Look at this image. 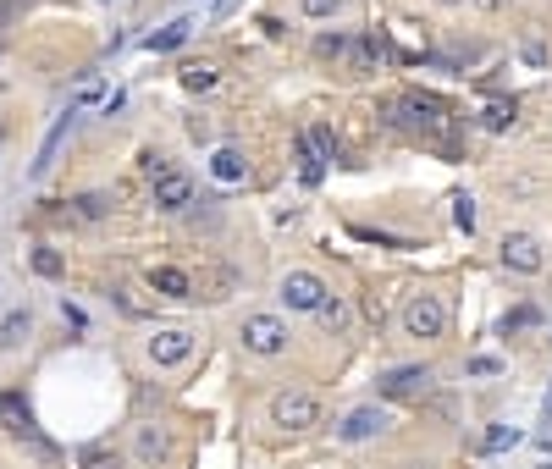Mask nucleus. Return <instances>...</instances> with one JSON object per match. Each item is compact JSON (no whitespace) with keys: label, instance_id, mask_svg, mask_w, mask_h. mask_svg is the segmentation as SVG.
<instances>
[{"label":"nucleus","instance_id":"obj_2","mask_svg":"<svg viewBox=\"0 0 552 469\" xmlns=\"http://www.w3.org/2000/svg\"><path fill=\"white\" fill-rule=\"evenodd\" d=\"M271 420H276L282 431H310V425H320V403H315L310 392H282V398L271 403Z\"/></svg>","mask_w":552,"mask_h":469},{"label":"nucleus","instance_id":"obj_31","mask_svg":"<svg viewBox=\"0 0 552 469\" xmlns=\"http://www.w3.org/2000/svg\"><path fill=\"white\" fill-rule=\"evenodd\" d=\"M541 469H552V464H541Z\"/></svg>","mask_w":552,"mask_h":469},{"label":"nucleus","instance_id":"obj_25","mask_svg":"<svg viewBox=\"0 0 552 469\" xmlns=\"http://www.w3.org/2000/svg\"><path fill=\"white\" fill-rule=\"evenodd\" d=\"M343 0H304V17H337Z\"/></svg>","mask_w":552,"mask_h":469},{"label":"nucleus","instance_id":"obj_5","mask_svg":"<svg viewBox=\"0 0 552 469\" xmlns=\"http://www.w3.org/2000/svg\"><path fill=\"white\" fill-rule=\"evenodd\" d=\"M503 265L519 271V276H536V271H541V243H536L531 232H508V238H503Z\"/></svg>","mask_w":552,"mask_h":469},{"label":"nucleus","instance_id":"obj_9","mask_svg":"<svg viewBox=\"0 0 552 469\" xmlns=\"http://www.w3.org/2000/svg\"><path fill=\"white\" fill-rule=\"evenodd\" d=\"M426 381H431L426 364H403V370H393V375L381 381V392H386V398H414V392H426Z\"/></svg>","mask_w":552,"mask_h":469},{"label":"nucleus","instance_id":"obj_19","mask_svg":"<svg viewBox=\"0 0 552 469\" xmlns=\"http://www.w3.org/2000/svg\"><path fill=\"white\" fill-rule=\"evenodd\" d=\"M183 88H193V94L216 88V67H183Z\"/></svg>","mask_w":552,"mask_h":469},{"label":"nucleus","instance_id":"obj_15","mask_svg":"<svg viewBox=\"0 0 552 469\" xmlns=\"http://www.w3.org/2000/svg\"><path fill=\"white\" fill-rule=\"evenodd\" d=\"M299 177H304L310 188H315L320 177H327V161L315 155V144H310V138H299Z\"/></svg>","mask_w":552,"mask_h":469},{"label":"nucleus","instance_id":"obj_1","mask_svg":"<svg viewBox=\"0 0 552 469\" xmlns=\"http://www.w3.org/2000/svg\"><path fill=\"white\" fill-rule=\"evenodd\" d=\"M442 326H447V309H442V298H431V293H414V298L403 304V331H409V337H442Z\"/></svg>","mask_w":552,"mask_h":469},{"label":"nucleus","instance_id":"obj_8","mask_svg":"<svg viewBox=\"0 0 552 469\" xmlns=\"http://www.w3.org/2000/svg\"><path fill=\"white\" fill-rule=\"evenodd\" d=\"M398 111H403V121H414V128H442L447 121V105L437 100V94H403Z\"/></svg>","mask_w":552,"mask_h":469},{"label":"nucleus","instance_id":"obj_12","mask_svg":"<svg viewBox=\"0 0 552 469\" xmlns=\"http://www.w3.org/2000/svg\"><path fill=\"white\" fill-rule=\"evenodd\" d=\"M381 425H386L381 409H353V415L343 420V442H365V436H376Z\"/></svg>","mask_w":552,"mask_h":469},{"label":"nucleus","instance_id":"obj_7","mask_svg":"<svg viewBox=\"0 0 552 469\" xmlns=\"http://www.w3.org/2000/svg\"><path fill=\"white\" fill-rule=\"evenodd\" d=\"M188 354H193V331H183V326H166V331L149 337V359L155 364H183Z\"/></svg>","mask_w":552,"mask_h":469},{"label":"nucleus","instance_id":"obj_22","mask_svg":"<svg viewBox=\"0 0 552 469\" xmlns=\"http://www.w3.org/2000/svg\"><path fill=\"white\" fill-rule=\"evenodd\" d=\"M514 442H519L514 425H492V431H486V453H503V448H514Z\"/></svg>","mask_w":552,"mask_h":469},{"label":"nucleus","instance_id":"obj_4","mask_svg":"<svg viewBox=\"0 0 552 469\" xmlns=\"http://www.w3.org/2000/svg\"><path fill=\"white\" fill-rule=\"evenodd\" d=\"M320 298H327V281L315 271H287L282 276V304L287 309H320Z\"/></svg>","mask_w":552,"mask_h":469},{"label":"nucleus","instance_id":"obj_29","mask_svg":"<svg viewBox=\"0 0 552 469\" xmlns=\"http://www.w3.org/2000/svg\"><path fill=\"white\" fill-rule=\"evenodd\" d=\"M315 50H320V55H337V50H343V39H337V34H320V45H315Z\"/></svg>","mask_w":552,"mask_h":469},{"label":"nucleus","instance_id":"obj_20","mask_svg":"<svg viewBox=\"0 0 552 469\" xmlns=\"http://www.w3.org/2000/svg\"><path fill=\"white\" fill-rule=\"evenodd\" d=\"M486 128H492V133L514 128V100H497V105H486Z\"/></svg>","mask_w":552,"mask_h":469},{"label":"nucleus","instance_id":"obj_23","mask_svg":"<svg viewBox=\"0 0 552 469\" xmlns=\"http://www.w3.org/2000/svg\"><path fill=\"white\" fill-rule=\"evenodd\" d=\"M453 222H459L464 232L475 227V199H470V194H459V199H453Z\"/></svg>","mask_w":552,"mask_h":469},{"label":"nucleus","instance_id":"obj_18","mask_svg":"<svg viewBox=\"0 0 552 469\" xmlns=\"http://www.w3.org/2000/svg\"><path fill=\"white\" fill-rule=\"evenodd\" d=\"M78 464H83V469H116V453L100 448V442H89V448L78 453Z\"/></svg>","mask_w":552,"mask_h":469},{"label":"nucleus","instance_id":"obj_3","mask_svg":"<svg viewBox=\"0 0 552 469\" xmlns=\"http://www.w3.org/2000/svg\"><path fill=\"white\" fill-rule=\"evenodd\" d=\"M238 337H243L249 354H282V348H287V326H282L276 315H249Z\"/></svg>","mask_w":552,"mask_h":469},{"label":"nucleus","instance_id":"obj_26","mask_svg":"<svg viewBox=\"0 0 552 469\" xmlns=\"http://www.w3.org/2000/svg\"><path fill=\"white\" fill-rule=\"evenodd\" d=\"M78 210H83V215H106V194H83Z\"/></svg>","mask_w":552,"mask_h":469},{"label":"nucleus","instance_id":"obj_27","mask_svg":"<svg viewBox=\"0 0 552 469\" xmlns=\"http://www.w3.org/2000/svg\"><path fill=\"white\" fill-rule=\"evenodd\" d=\"M139 453H144V458H160V436H155V431L139 436Z\"/></svg>","mask_w":552,"mask_h":469},{"label":"nucleus","instance_id":"obj_24","mask_svg":"<svg viewBox=\"0 0 552 469\" xmlns=\"http://www.w3.org/2000/svg\"><path fill=\"white\" fill-rule=\"evenodd\" d=\"M315 315L327 321V326H343V321H348V309H343L337 298H320V309H315Z\"/></svg>","mask_w":552,"mask_h":469},{"label":"nucleus","instance_id":"obj_30","mask_svg":"<svg viewBox=\"0 0 552 469\" xmlns=\"http://www.w3.org/2000/svg\"><path fill=\"white\" fill-rule=\"evenodd\" d=\"M437 6H464V0H437Z\"/></svg>","mask_w":552,"mask_h":469},{"label":"nucleus","instance_id":"obj_28","mask_svg":"<svg viewBox=\"0 0 552 469\" xmlns=\"http://www.w3.org/2000/svg\"><path fill=\"white\" fill-rule=\"evenodd\" d=\"M470 375H497V359H486V354L470 359Z\"/></svg>","mask_w":552,"mask_h":469},{"label":"nucleus","instance_id":"obj_13","mask_svg":"<svg viewBox=\"0 0 552 469\" xmlns=\"http://www.w3.org/2000/svg\"><path fill=\"white\" fill-rule=\"evenodd\" d=\"M28 331H34V321H28V309H12V315L0 321V348H6V354H17L22 342H28Z\"/></svg>","mask_w":552,"mask_h":469},{"label":"nucleus","instance_id":"obj_6","mask_svg":"<svg viewBox=\"0 0 552 469\" xmlns=\"http://www.w3.org/2000/svg\"><path fill=\"white\" fill-rule=\"evenodd\" d=\"M188 205H193V182H188L183 172H160V177H155V210L177 215V210H188Z\"/></svg>","mask_w":552,"mask_h":469},{"label":"nucleus","instance_id":"obj_21","mask_svg":"<svg viewBox=\"0 0 552 469\" xmlns=\"http://www.w3.org/2000/svg\"><path fill=\"white\" fill-rule=\"evenodd\" d=\"M67 121H72V116H67ZM67 121H55V128H50V138H45V149H39L34 172H50V161H55V144H61V133H67Z\"/></svg>","mask_w":552,"mask_h":469},{"label":"nucleus","instance_id":"obj_14","mask_svg":"<svg viewBox=\"0 0 552 469\" xmlns=\"http://www.w3.org/2000/svg\"><path fill=\"white\" fill-rule=\"evenodd\" d=\"M210 172H216V182H243V177H249V161H243V149H216Z\"/></svg>","mask_w":552,"mask_h":469},{"label":"nucleus","instance_id":"obj_16","mask_svg":"<svg viewBox=\"0 0 552 469\" xmlns=\"http://www.w3.org/2000/svg\"><path fill=\"white\" fill-rule=\"evenodd\" d=\"M188 28H193V22H183V17H177V22H166V28H160V34H149L144 45H149V50H177V45L188 39Z\"/></svg>","mask_w":552,"mask_h":469},{"label":"nucleus","instance_id":"obj_17","mask_svg":"<svg viewBox=\"0 0 552 469\" xmlns=\"http://www.w3.org/2000/svg\"><path fill=\"white\" fill-rule=\"evenodd\" d=\"M34 271H39V276H61V271H67V265H61V248L39 243V248H34Z\"/></svg>","mask_w":552,"mask_h":469},{"label":"nucleus","instance_id":"obj_10","mask_svg":"<svg viewBox=\"0 0 552 469\" xmlns=\"http://www.w3.org/2000/svg\"><path fill=\"white\" fill-rule=\"evenodd\" d=\"M149 288L166 293V298H193V276L177 271V265H155V271H149Z\"/></svg>","mask_w":552,"mask_h":469},{"label":"nucleus","instance_id":"obj_11","mask_svg":"<svg viewBox=\"0 0 552 469\" xmlns=\"http://www.w3.org/2000/svg\"><path fill=\"white\" fill-rule=\"evenodd\" d=\"M193 288H200L205 298H216V304H221V298H233V293H238V271H233V265H216V271H205L200 281H193Z\"/></svg>","mask_w":552,"mask_h":469}]
</instances>
